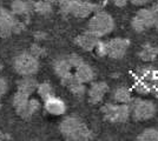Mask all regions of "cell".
<instances>
[{
	"instance_id": "cell-31",
	"label": "cell",
	"mask_w": 158,
	"mask_h": 141,
	"mask_svg": "<svg viewBox=\"0 0 158 141\" xmlns=\"http://www.w3.org/2000/svg\"><path fill=\"white\" fill-rule=\"evenodd\" d=\"M150 0H130V2L136 5V6H143L145 4H148Z\"/></svg>"
},
{
	"instance_id": "cell-9",
	"label": "cell",
	"mask_w": 158,
	"mask_h": 141,
	"mask_svg": "<svg viewBox=\"0 0 158 141\" xmlns=\"http://www.w3.org/2000/svg\"><path fill=\"white\" fill-rule=\"evenodd\" d=\"M98 11L99 5L92 4L90 1H84V0H73L70 14H72L77 18H86L90 14L96 13Z\"/></svg>"
},
{
	"instance_id": "cell-7",
	"label": "cell",
	"mask_w": 158,
	"mask_h": 141,
	"mask_svg": "<svg viewBox=\"0 0 158 141\" xmlns=\"http://www.w3.org/2000/svg\"><path fill=\"white\" fill-rule=\"evenodd\" d=\"M129 105L131 109L132 118L136 121L149 120L156 114V106L152 101L135 99V100H131Z\"/></svg>"
},
{
	"instance_id": "cell-11",
	"label": "cell",
	"mask_w": 158,
	"mask_h": 141,
	"mask_svg": "<svg viewBox=\"0 0 158 141\" xmlns=\"http://www.w3.org/2000/svg\"><path fill=\"white\" fill-rule=\"evenodd\" d=\"M109 91V85L104 81H99L94 82L91 85V87L89 89V101L92 105H97L103 100V98L105 96V94Z\"/></svg>"
},
{
	"instance_id": "cell-3",
	"label": "cell",
	"mask_w": 158,
	"mask_h": 141,
	"mask_svg": "<svg viewBox=\"0 0 158 141\" xmlns=\"http://www.w3.org/2000/svg\"><path fill=\"white\" fill-rule=\"evenodd\" d=\"M114 28V20L109 13L104 11H98L90 19L87 24V31L96 34L97 37H104L111 33Z\"/></svg>"
},
{
	"instance_id": "cell-2",
	"label": "cell",
	"mask_w": 158,
	"mask_h": 141,
	"mask_svg": "<svg viewBox=\"0 0 158 141\" xmlns=\"http://www.w3.org/2000/svg\"><path fill=\"white\" fill-rule=\"evenodd\" d=\"M131 26L137 33H142L151 27L158 26V5H155L152 8L139 10L132 18Z\"/></svg>"
},
{
	"instance_id": "cell-17",
	"label": "cell",
	"mask_w": 158,
	"mask_h": 141,
	"mask_svg": "<svg viewBox=\"0 0 158 141\" xmlns=\"http://www.w3.org/2000/svg\"><path fill=\"white\" fill-rule=\"evenodd\" d=\"M40 109V102L37 99H30L27 105L23 109H20L19 112H17V114L23 119H28L32 115H34Z\"/></svg>"
},
{
	"instance_id": "cell-19",
	"label": "cell",
	"mask_w": 158,
	"mask_h": 141,
	"mask_svg": "<svg viewBox=\"0 0 158 141\" xmlns=\"http://www.w3.org/2000/svg\"><path fill=\"white\" fill-rule=\"evenodd\" d=\"M158 55V48L155 46H152L151 44H145L144 46L142 47V49L138 52V57L143 61L150 62L153 61Z\"/></svg>"
},
{
	"instance_id": "cell-22",
	"label": "cell",
	"mask_w": 158,
	"mask_h": 141,
	"mask_svg": "<svg viewBox=\"0 0 158 141\" xmlns=\"http://www.w3.org/2000/svg\"><path fill=\"white\" fill-rule=\"evenodd\" d=\"M138 141H158L157 128H146L136 138Z\"/></svg>"
},
{
	"instance_id": "cell-29",
	"label": "cell",
	"mask_w": 158,
	"mask_h": 141,
	"mask_svg": "<svg viewBox=\"0 0 158 141\" xmlns=\"http://www.w3.org/2000/svg\"><path fill=\"white\" fill-rule=\"evenodd\" d=\"M8 89V85H7V81L4 78H0V96L4 95Z\"/></svg>"
},
{
	"instance_id": "cell-34",
	"label": "cell",
	"mask_w": 158,
	"mask_h": 141,
	"mask_svg": "<svg viewBox=\"0 0 158 141\" xmlns=\"http://www.w3.org/2000/svg\"><path fill=\"white\" fill-rule=\"evenodd\" d=\"M1 71H2V65L0 64V72H1Z\"/></svg>"
},
{
	"instance_id": "cell-21",
	"label": "cell",
	"mask_w": 158,
	"mask_h": 141,
	"mask_svg": "<svg viewBox=\"0 0 158 141\" xmlns=\"http://www.w3.org/2000/svg\"><path fill=\"white\" fill-rule=\"evenodd\" d=\"M28 100H30V94L18 91L13 96V106L15 108V112H19L20 109H23L25 107Z\"/></svg>"
},
{
	"instance_id": "cell-20",
	"label": "cell",
	"mask_w": 158,
	"mask_h": 141,
	"mask_svg": "<svg viewBox=\"0 0 158 141\" xmlns=\"http://www.w3.org/2000/svg\"><path fill=\"white\" fill-rule=\"evenodd\" d=\"M113 100L118 104H130L132 100L131 93L126 87H118L113 92Z\"/></svg>"
},
{
	"instance_id": "cell-4",
	"label": "cell",
	"mask_w": 158,
	"mask_h": 141,
	"mask_svg": "<svg viewBox=\"0 0 158 141\" xmlns=\"http://www.w3.org/2000/svg\"><path fill=\"white\" fill-rule=\"evenodd\" d=\"M13 68L23 76H32L39 69V61L31 52H24L18 54L13 59Z\"/></svg>"
},
{
	"instance_id": "cell-6",
	"label": "cell",
	"mask_w": 158,
	"mask_h": 141,
	"mask_svg": "<svg viewBox=\"0 0 158 141\" xmlns=\"http://www.w3.org/2000/svg\"><path fill=\"white\" fill-rule=\"evenodd\" d=\"M17 14L12 11L0 7V35L4 38H8L11 34L20 33L24 31V24H21L17 18Z\"/></svg>"
},
{
	"instance_id": "cell-28",
	"label": "cell",
	"mask_w": 158,
	"mask_h": 141,
	"mask_svg": "<svg viewBox=\"0 0 158 141\" xmlns=\"http://www.w3.org/2000/svg\"><path fill=\"white\" fill-rule=\"evenodd\" d=\"M31 53H32L34 57L39 58V57L45 55V49H44L43 47H40L38 44H34V45H32V47H31Z\"/></svg>"
},
{
	"instance_id": "cell-1",
	"label": "cell",
	"mask_w": 158,
	"mask_h": 141,
	"mask_svg": "<svg viewBox=\"0 0 158 141\" xmlns=\"http://www.w3.org/2000/svg\"><path fill=\"white\" fill-rule=\"evenodd\" d=\"M60 133L67 140L87 141L93 139V133L83 121L77 116H67L59 126Z\"/></svg>"
},
{
	"instance_id": "cell-18",
	"label": "cell",
	"mask_w": 158,
	"mask_h": 141,
	"mask_svg": "<svg viewBox=\"0 0 158 141\" xmlns=\"http://www.w3.org/2000/svg\"><path fill=\"white\" fill-rule=\"evenodd\" d=\"M38 82L35 79H33L32 76H25L24 79H21V80L18 81V91H21V92H24V93H27V94H31L33 92H35L37 91V88H38Z\"/></svg>"
},
{
	"instance_id": "cell-13",
	"label": "cell",
	"mask_w": 158,
	"mask_h": 141,
	"mask_svg": "<svg viewBox=\"0 0 158 141\" xmlns=\"http://www.w3.org/2000/svg\"><path fill=\"white\" fill-rule=\"evenodd\" d=\"M44 107H45L47 113L53 115H61L66 112L65 102L59 98H56V96H52V98L45 100Z\"/></svg>"
},
{
	"instance_id": "cell-33",
	"label": "cell",
	"mask_w": 158,
	"mask_h": 141,
	"mask_svg": "<svg viewBox=\"0 0 158 141\" xmlns=\"http://www.w3.org/2000/svg\"><path fill=\"white\" fill-rule=\"evenodd\" d=\"M44 1H48V2H56V1H58V0H44Z\"/></svg>"
},
{
	"instance_id": "cell-24",
	"label": "cell",
	"mask_w": 158,
	"mask_h": 141,
	"mask_svg": "<svg viewBox=\"0 0 158 141\" xmlns=\"http://www.w3.org/2000/svg\"><path fill=\"white\" fill-rule=\"evenodd\" d=\"M37 92L39 94V96L45 101L50 98L54 96V93H53V87L48 84V82H43V84H39L38 85V88H37Z\"/></svg>"
},
{
	"instance_id": "cell-26",
	"label": "cell",
	"mask_w": 158,
	"mask_h": 141,
	"mask_svg": "<svg viewBox=\"0 0 158 141\" xmlns=\"http://www.w3.org/2000/svg\"><path fill=\"white\" fill-rule=\"evenodd\" d=\"M94 49L97 51V54H98L99 57L107 55V42L106 41H99Z\"/></svg>"
},
{
	"instance_id": "cell-23",
	"label": "cell",
	"mask_w": 158,
	"mask_h": 141,
	"mask_svg": "<svg viewBox=\"0 0 158 141\" xmlns=\"http://www.w3.org/2000/svg\"><path fill=\"white\" fill-rule=\"evenodd\" d=\"M52 11V2L44 1V0H38L34 2V12L41 14V15L51 14Z\"/></svg>"
},
{
	"instance_id": "cell-12",
	"label": "cell",
	"mask_w": 158,
	"mask_h": 141,
	"mask_svg": "<svg viewBox=\"0 0 158 141\" xmlns=\"http://www.w3.org/2000/svg\"><path fill=\"white\" fill-rule=\"evenodd\" d=\"M74 42L77 46H79L84 51H93L97 46V44L99 42V37L91 33L90 31H87L85 33L78 35L74 39Z\"/></svg>"
},
{
	"instance_id": "cell-14",
	"label": "cell",
	"mask_w": 158,
	"mask_h": 141,
	"mask_svg": "<svg viewBox=\"0 0 158 141\" xmlns=\"http://www.w3.org/2000/svg\"><path fill=\"white\" fill-rule=\"evenodd\" d=\"M11 11L17 15L28 14L34 11V1L30 0H14L11 4Z\"/></svg>"
},
{
	"instance_id": "cell-27",
	"label": "cell",
	"mask_w": 158,
	"mask_h": 141,
	"mask_svg": "<svg viewBox=\"0 0 158 141\" xmlns=\"http://www.w3.org/2000/svg\"><path fill=\"white\" fill-rule=\"evenodd\" d=\"M67 57V59L70 61V64L72 65V67H78L79 65H81V64H84V60L77 55V54H70V55H66Z\"/></svg>"
},
{
	"instance_id": "cell-35",
	"label": "cell",
	"mask_w": 158,
	"mask_h": 141,
	"mask_svg": "<svg viewBox=\"0 0 158 141\" xmlns=\"http://www.w3.org/2000/svg\"><path fill=\"white\" fill-rule=\"evenodd\" d=\"M0 107H1V100H0Z\"/></svg>"
},
{
	"instance_id": "cell-5",
	"label": "cell",
	"mask_w": 158,
	"mask_h": 141,
	"mask_svg": "<svg viewBox=\"0 0 158 141\" xmlns=\"http://www.w3.org/2000/svg\"><path fill=\"white\" fill-rule=\"evenodd\" d=\"M102 113L112 123H124L129 120L131 109L129 104H106L102 107Z\"/></svg>"
},
{
	"instance_id": "cell-30",
	"label": "cell",
	"mask_w": 158,
	"mask_h": 141,
	"mask_svg": "<svg viewBox=\"0 0 158 141\" xmlns=\"http://www.w3.org/2000/svg\"><path fill=\"white\" fill-rule=\"evenodd\" d=\"M112 2H113V5L114 6L119 7V8H122V7H125L126 4H127V0H112Z\"/></svg>"
},
{
	"instance_id": "cell-8",
	"label": "cell",
	"mask_w": 158,
	"mask_h": 141,
	"mask_svg": "<svg viewBox=\"0 0 158 141\" xmlns=\"http://www.w3.org/2000/svg\"><path fill=\"white\" fill-rule=\"evenodd\" d=\"M106 42H107V55L111 59L124 58L130 47V40L126 38H113Z\"/></svg>"
},
{
	"instance_id": "cell-16",
	"label": "cell",
	"mask_w": 158,
	"mask_h": 141,
	"mask_svg": "<svg viewBox=\"0 0 158 141\" xmlns=\"http://www.w3.org/2000/svg\"><path fill=\"white\" fill-rule=\"evenodd\" d=\"M74 76L78 79L80 82H91L94 79V72L91 66H89L87 64H81L78 67H76V72H74Z\"/></svg>"
},
{
	"instance_id": "cell-25",
	"label": "cell",
	"mask_w": 158,
	"mask_h": 141,
	"mask_svg": "<svg viewBox=\"0 0 158 141\" xmlns=\"http://www.w3.org/2000/svg\"><path fill=\"white\" fill-rule=\"evenodd\" d=\"M59 2V10L63 14H70L71 6H72L73 0H58Z\"/></svg>"
},
{
	"instance_id": "cell-32",
	"label": "cell",
	"mask_w": 158,
	"mask_h": 141,
	"mask_svg": "<svg viewBox=\"0 0 158 141\" xmlns=\"http://www.w3.org/2000/svg\"><path fill=\"white\" fill-rule=\"evenodd\" d=\"M10 139H11L10 134H5V133H2L0 131V140H10Z\"/></svg>"
},
{
	"instance_id": "cell-15",
	"label": "cell",
	"mask_w": 158,
	"mask_h": 141,
	"mask_svg": "<svg viewBox=\"0 0 158 141\" xmlns=\"http://www.w3.org/2000/svg\"><path fill=\"white\" fill-rule=\"evenodd\" d=\"M72 68V65L70 64L67 57L58 58L57 60H54V62H53V69H54L56 74L59 76L60 79L66 76V75H69V74H71V69Z\"/></svg>"
},
{
	"instance_id": "cell-10",
	"label": "cell",
	"mask_w": 158,
	"mask_h": 141,
	"mask_svg": "<svg viewBox=\"0 0 158 141\" xmlns=\"http://www.w3.org/2000/svg\"><path fill=\"white\" fill-rule=\"evenodd\" d=\"M61 84L69 88V91L77 98H81L86 92V88L84 86V82L80 81L74 76V74H69L64 78H61Z\"/></svg>"
}]
</instances>
